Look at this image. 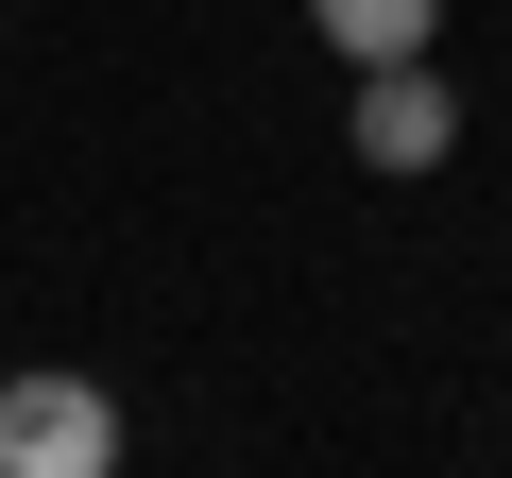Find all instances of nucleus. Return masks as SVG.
Instances as JSON below:
<instances>
[{
	"label": "nucleus",
	"instance_id": "obj_1",
	"mask_svg": "<svg viewBox=\"0 0 512 478\" xmlns=\"http://www.w3.org/2000/svg\"><path fill=\"white\" fill-rule=\"evenodd\" d=\"M0 478H120L103 376H0Z\"/></svg>",
	"mask_w": 512,
	"mask_h": 478
},
{
	"label": "nucleus",
	"instance_id": "obj_2",
	"mask_svg": "<svg viewBox=\"0 0 512 478\" xmlns=\"http://www.w3.org/2000/svg\"><path fill=\"white\" fill-rule=\"evenodd\" d=\"M342 154H359V171H444V154H461V86H444V52H410V69H359V120H342Z\"/></svg>",
	"mask_w": 512,
	"mask_h": 478
},
{
	"label": "nucleus",
	"instance_id": "obj_3",
	"mask_svg": "<svg viewBox=\"0 0 512 478\" xmlns=\"http://www.w3.org/2000/svg\"><path fill=\"white\" fill-rule=\"evenodd\" d=\"M308 35L342 69H410V52H444V0H308Z\"/></svg>",
	"mask_w": 512,
	"mask_h": 478
}]
</instances>
